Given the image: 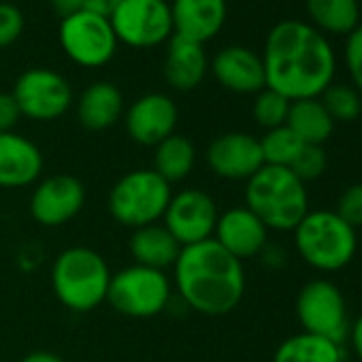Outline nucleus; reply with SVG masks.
Masks as SVG:
<instances>
[{"mask_svg":"<svg viewBox=\"0 0 362 362\" xmlns=\"http://www.w3.org/2000/svg\"><path fill=\"white\" fill-rule=\"evenodd\" d=\"M267 88L292 100L320 98L332 83L337 60L328 39L311 24L286 20L271 28L262 52Z\"/></svg>","mask_w":362,"mask_h":362,"instance_id":"f257e3e1","label":"nucleus"},{"mask_svg":"<svg viewBox=\"0 0 362 362\" xmlns=\"http://www.w3.org/2000/svg\"><path fill=\"white\" fill-rule=\"evenodd\" d=\"M170 281L188 311L211 317L235 311L245 294L243 262L214 239L181 247Z\"/></svg>","mask_w":362,"mask_h":362,"instance_id":"f03ea898","label":"nucleus"},{"mask_svg":"<svg viewBox=\"0 0 362 362\" xmlns=\"http://www.w3.org/2000/svg\"><path fill=\"white\" fill-rule=\"evenodd\" d=\"M245 207L269 230L292 233L309 214V197L290 168L264 164L245 181Z\"/></svg>","mask_w":362,"mask_h":362,"instance_id":"7ed1b4c3","label":"nucleus"},{"mask_svg":"<svg viewBox=\"0 0 362 362\" xmlns=\"http://www.w3.org/2000/svg\"><path fill=\"white\" fill-rule=\"evenodd\" d=\"M111 269L88 245H71L52 262V288L58 303L73 313H90L107 303Z\"/></svg>","mask_w":362,"mask_h":362,"instance_id":"20e7f679","label":"nucleus"},{"mask_svg":"<svg viewBox=\"0 0 362 362\" xmlns=\"http://www.w3.org/2000/svg\"><path fill=\"white\" fill-rule=\"evenodd\" d=\"M173 186L153 168H132L124 173L109 190L107 209L115 224L136 230L156 222L162 216L173 197Z\"/></svg>","mask_w":362,"mask_h":362,"instance_id":"39448f33","label":"nucleus"},{"mask_svg":"<svg viewBox=\"0 0 362 362\" xmlns=\"http://www.w3.org/2000/svg\"><path fill=\"white\" fill-rule=\"evenodd\" d=\"M292 233L296 252L309 267L317 271H339L356 256V230L334 211H309Z\"/></svg>","mask_w":362,"mask_h":362,"instance_id":"423d86ee","label":"nucleus"},{"mask_svg":"<svg viewBox=\"0 0 362 362\" xmlns=\"http://www.w3.org/2000/svg\"><path fill=\"white\" fill-rule=\"evenodd\" d=\"M173 298L175 290L166 271L132 262L111 273L107 303L119 315L132 320H149L164 313Z\"/></svg>","mask_w":362,"mask_h":362,"instance_id":"0eeeda50","label":"nucleus"},{"mask_svg":"<svg viewBox=\"0 0 362 362\" xmlns=\"http://www.w3.org/2000/svg\"><path fill=\"white\" fill-rule=\"evenodd\" d=\"M58 39L66 58L81 69L107 66L117 49L109 18L86 9L62 18Z\"/></svg>","mask_w":362,"mask_h":362,"instance_id":"6e6552de","label":"nucleus"},{"mask_svg":"<svg viewBox=\"0 0 362 362\" xmlns=\"http://www.w3.org/2000/svg\"><path fill=\"white\" fill-rule=\"evenodd\" d=\"M109 22L117 37L132 49H149L175 35L173 13L166 0H119V5L109 13Z\"/></svg>","mask_w":362,"mask_h":362,"instance_id":"1a4fd4ad","label":"nucleus"},{"mask_svg":"<svg viewBox=\"0 0 362 362\" xmlns=\"http://www.w3.org/2000/svg\"><path fill=\"white\" fill-rule=\"evenodd\" d=\"M22 117L33 122H54L69 113L73 105V88L64 75L54 69L24 71L11 90Z\"/></svg>","mask_w":362,"mask_h":362,"instance_id":"9d476101","label":"nucleus"},{"mask_svg":"<svg viewBox=\"0 0 362 362\" xmlns=\"http://www.w3.org/2000/svg\"><path fill=\"white\" fill-rule=\"evenodd\" d=\"M296 315L303 332L343 343L349 334L347 307L341 290L328 279H313L303 286L296 298Z\"/></svg>","mask_w":362,"mask_h":362,"instance_id":"9b49d317","label":"nucleus"},{"mask_svg":"<svg viewBox=\"0 0 362 362\" xmlns=\"http://www.w3.org/2000/svg\"><path fill=\"white\" fill-rule=\"evenodd\" d=\"M218 218L220 211L209 192L203 188H184L173 192L162 224L181 247H188L214 239Z\"/></svg>","mask_w":362,"mask_h":362,"instance_id":"f8f14e48","label":"nucleus"},{"mask_svg":"<svg viewBox=\"0 0 362 362\" xmlns=\"http://www.w3.org/2000/svg\"><path fill=\"white\" fill-rule=\"evenodd\" d=\"M86 186L69 173L41 177L33 186L28 211L43 228H60L73 222L86 207Z\"/></svg>","mask_w":362,"mask_h":362,"instance_id":"ddd939ff","label":"nucleus"},{"mask_svg":"<svg viewBox=\"0 0 362 362\" xmlns=\"http://www.w3.org/2000/svg\"><path fill=\"white\" fill-rule=\"evenodd\" d=\"M177 122L179 109L175 100L162 92H147L124 111V126L130 141L143 147H156L166 136L175 134Z\"/></svg>","mask_w":362,"mask_h":362,"instance_id":"4468645a","label":"nucleus"},{"mask_svg":"<svg viewBox=\"0 0 362 362\" xmlns=\"http://www.w3.org/2000/svg\"><path fill=\"white\" fill-rule=\"evenodd\" d=\"M209 170L226 181H247L262 166L260 141L247 132H224L216 136L205 153Z\"/></svg>","mask_w":362,"mask_h":362,"instance_id":"2eb2a0df","label":"nucleus"},{"mask_svg":"<svg viewBox=\"0 0 362 362\" xmlns=\"http://www.w3.org/2000/svg\"><path fill=\"white\" fill-rule=\"evenodd\" d=\"M45 158L39 145L16 130L0 132V190L30 188L43 177Z\"/></svg>","mask_w":362,"mask_h":362,"instance_id":"dca6fc26","label":"nucleus"},{"mask_svg":"<svg viewBox=\"0 0 362 362\" xmlns=\"http://www.w3.org/2000/svg\"><path fill=\"white\" fill-rule=\"evenodd\" d=\"M214 241L243 262L262 254V250L269 245V228L245 205L230 207L220 214Z\"/></svg>","mask_w":362,"mask_h":362,"instance_id":"f3484780","label":"nucleus"},{"mask_svg":"<svg viewBox=\"0 0 362 362\" xmlns=\"http://www.w3.org/2000/svg\"><path fill=\"white\" fill-rule=\"evenodd\" d=\"M216 81L235 94H258L267 88L262 58L243 45H228L209 64Z\"/></svg>","mask_w":362,"mask_h":362,"instance_id":"a211bd4d","label":"nucleus"},{"mask_svg":"<svg viewBox=\"0 0 362 362\" xmlns=\"http://www.w3.org/2000/svg\"><path fill=\"white\" fill-rule=\"evenodd\" d=\"M170 13L175 35L205 45L224 28L228 5L226 0H173Z\"/></svg>","mask_w":362,"mask_h":362,"instance_id":"6ab92c4d","label":"nucleus"},{"mask_svg":"<svg viewBox=\"0 0 362 362\" xmlns=\"http://www.w3.org/2000/svg\"><path fill=\"white\" fill-rule=\"evenodd\" d=\"M209 60L205 45L190 41L186 37L173 35L166 47L164 60V79L177 92L197 90L207 77Z\"/></svg>","mask_w":362,"mask_h":362,"instance_id":"aec40b11","label":"nucleus"},{"mask_svg":"<svg viewBox=\"0 0 362 362\" xmlns=\"http://www.w3.org/2000/svg\"><path fill=\"white\" fill-rule=\"evenodd\" d=\"M124 94L111 81H96L88 86L77 98V119L90 132L113 128L124 115Z\"/></svg>","mask_w":362,"mask_h":362,"instance_id":"412c9836","label":"nucleus"},{"mask_svg":"<svg viewBox=\"0 0 362 362\" xmlns=\"http://www.w3.org/2000/svg\"><path fill=\"white\" fill-rule=\"evenodd\" d=\"M128 252L134 264L166 271V269H173V264L177 262L181 245L164 228L162 222H156V224L132 230L130 241H128Z\"/></svg>","mask_w":362,"mask_h":362,"instance_id":"4be33fe9","label":"nucleus"},{"mask_svg":"<svg viewBox=\"0 0 362 362\" xmlns=\"http://www.w3.org/2000/svg\"><path fill=\"white\" fill-rule=\"evenodd\" d=\"M199 160L197 145L186 134H170L153 147V170L166 184H181L186 181Z\"/></svg>","mask_w":362,"mask_h":362,"instance_id":"5701e85b","label":"nucleus"},{"mask_svg":"<svg viewBox=\"0 0 362 362\" xmlns=\"http://www.w3.org/2000/svg\"><path fill=\"white\" fill-rule=\"evenodd\" d=\"M286 126L307 145H322L334 130V119L328 115L320 98L292 100Z\"/></svg>","mask_w":362,"mask_h":362,"instance_id":"b1692460","label":"nucleus"},{"mask_svg":"<svg viewBox=\"0 0 362 362\" xmlns=\"http://www.w3.org/2000/svg\"><path fill=\"white\" fill-rule=\"evenodd\" d=\"M311 26L322 35H349L360 24L358 0H307Z\"/></svg>","mask_w":362,"mask_h":362,"instance_id":"393cba45","label":"nucleus"},{"mask_svg":"<svg viewBox=\"0 0 362 362\" xmlns=\"http://www.w3.org/2000/svg\"><path fill=\"white\" fill-rule=\"evenodd\" d=\"M341 345L317 334L298 332L275 349L273 362H341Z\"/></svg>","mask_w":362,"mask_h":362,"instance_id":"a878e982","label":"nucleus"},{"mask_svg":"<svg viewBox=\"0 0 362 362\" xmlns=\"http://www.w3.org/2000/svg\"><path fill=\"white\" fill-rule=\"evenodd\" d=\"M258 141H260V151H262L264 164L284 166V168H290V164L294 162V158L298 156V151L305 145L288 126L267 130L264 136Z\"/></svg>","mask_w":362,"mask_h":362,"instance_id":"bb28decb","label":"nucleus"},{"mask_svg":"<svg viewBox=\"0 0 362 362\" xmlns=\"http://www.w3.org/2000/svg\"><path fill=\"white\" fill-rule=\"evenodd\" d=\"M320 100L334 122H354L362 113V96L351 86L330 83Z\"/></svg>","mask_w":362,"mask_h":362,"instance_id":"cd10ccee","label":"nucleus"},{"mask_svg":"<svg viewBox=\"0 0 362 362\" xmlns=\"http://www.w3.org/2000/svg\"><path fill=\"white\" fill-rule=\"evenodd\" d=\"M252 111H254V119L258 126H262L264 130H273V128L286 126L290 100L286 96L277 94L275 90L264 88L256 94Z\"/></svg>","mask_w":362,"mask_h":362,"instance_id":"c85d7f7f","label":"nucleus"},{"mask_svg":"<svg viewBox=\"0 0 362 362\" xmlns=\"http://www.w3.org/2000/svg\"><path fill=\"white\" fill-rule=\"evenodd\" d=\"M290 170L303 181V184L322 177L326 170V151L322 149V145L305 143L303 149L298 151V156L294 158V162L290 164Z\"/></svg>","mask_w":362,"mask_h":362,"instance_id":"c756f323","label":"nucleus"},{"mask_svg":"<svg viewBox=\"0 0 362 362\" xmlns=\"http://www.w3.org/2000/svg\"><path fill=\"white\" fill-rule=\"evenodd\" d=\"M26 20L20 7L11 3H0V49L11 47L24 33Z\"/></svg>","mask_w":362,"mask_h":362,"instance_id":"7c9ffc66","label":"nucleus"},{"mask_svg":"<svg viewBox=\"0 0 362 362\" xmlns=\"http://www.w3.org/2000/svg\"><path fill=\"white\" fill-rule=\"evenodd\" d=\"M345 66L354 81V90L362 96V24H358L345 41Z\"/></svg>","mask_w":362,"mask_h":362,"instance_id":"2f4dec72","label":"nucleus"},{"mask_svg":"<svg viewBox=\"0 0 362 362\" xmlns=\"http://www.w3.org/2000/svg\"><path fill=\"white\" fill-rule=\"evenodd\" d=\"M334 214L345 224H349L354 230L362 226V184H354V186L345 188Z\"/></svg>","mask_w":362,"mask_h":362,"instance_id":"473e14b6","label":"nucleus"},{"mask_svg":"<svg viewBox=\"0 0 362 362\" xmlns=\"http://www.w3.org/2000/svg\"><path fill=\"white\" fill-rule=\"evenodd\" d=\"M22 119L20 107L11 92H0V132L16 130L18 122Z\"/></svg>","mask_w":362,"mask_h":362,"instance_id":"72a5a7b5","label":"nucleus"},{"mask_svg":"<svg viewBox=\"0 0 362 362\" xmlns=\"http://www.w3.org/2000/svg\"><path fill=\"white\" fill-rule=\"evenodd\" d=\"M52 7L60 18L73 16L77 11L86 9V0H52Z\"/></svg>","mask_w":362,"mask_h":362,"instance_id":"f704fd0d","label":"nucleus"},{"mask_svg":"<svg viewBox=\"0 0 362 362\" xmlns=\"http://www.w3.org/2000/svg\"><path fill=\"white\" fill-rule=\"evenodd\" d=\"M262 262L267 264V267H273V269H279L284 262H286V252H281V247H273V245H267L264 250H262Z\"/></svg>","mask_w":362,"mask_h":362,"instance_id":"c9c22d12","label":"nucleus"},{"mask_svg":"<svg viewBox=\"0 0 362 362\" xmlns=\"http://www.w3.org/2000/svg\"><path fill=\"white\" fill-rule=\"evenodd\" d=\"M20 362H64V358L49 349H35V351L26 354Z\"/></svg>","mask_w":362,"mask_h":362,"instance_id":"e433bc0d","label":"nucleus"},{"mask_svg":"<svg viewBox=\"0 0 362 362\" xmlns=\"http://www.w3.org/2000/svg\"><path fill=\"white\" fill-rule=\"evenodd\" d=\"M119 5V0H86V11H94L100 16H107Z\"/></svg>","mask_w":362,"mask_h":362,"instance_id":"4c0bfd02","label":"nucleus"},{"mask_svg":"<svg viewBox=\"0 0 362 362\" xmlns=\"http://www.w3.org/2000/svg\"><path fill=\"white\" fill-rule=\"evenodd\" d=\"M349 339H351V347L354 354L358 356V360L362 362V315L354 322V326L349 328Z\"/></svg>","mask_w":362,"mask_h":362,"instance_id":"58836bf2","label":"nucleus"}]
</instances>
